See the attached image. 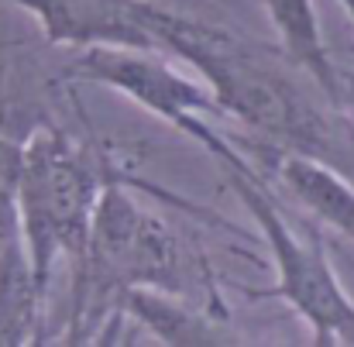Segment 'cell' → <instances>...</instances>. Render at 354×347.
<instances>
[{
  "instance_id": "obj_2",
  "label": "cell",
  "mask_w": 354,
  "mask_h": 347,
  "mask_svg": "<svg viewBox=\"0 0 354 347\" xmlns=\"http://www.w3.org/2000/svg\"><path fill=\"white\" fill-rule=\"evenodd\" d=\"M111 182H124L131 189H148L165 203L183 207L186 214H203L193 200H179L134 172H124L118 162L100 155L97 148L76 141L69 131L41 127L21 144L17 165V214H21V241L28 247L38 285L48 292L52 272L59 258L73 261V272L86 258L90 224L97 203Z\"/></svg>"
},
{
  "instance_id": "obj_1",
  "label": "cell",
  "mask_w": 354,
  "mask_h": 347,
  "mask_svg": "<svg viewBox=\"0 0 354 347\" xmlns=\"http://www.w3.org/2000/svg\"><path fill=\"white\" fill-rule=\"evenodd\" d=\"M155 48L183 59L217 97L227 120L275 148L320 158L354 182V114L317 104L265 48L224 28L193 21L148 0Z\"/></svg>"
},
{
  "instance_id": "obj_6",
  "label": "cell",
  "mask_w": 354,
  "mask_h": 347,
  "mask_svg": "<svg viewBox=\"0 0 354 347\" xmlns=\"http://www.w3.org/2000/svg\"><path fill=\"white\" fill-rule=\"evenodd\" d=\"M237 148L248 155V162L265 176V182H272V189L279 196H289L303 214H310L320 227H334L354 241V182L337 172L334 165L289 151V148H275L261 138L251 134H234Z\"/></svg>"
},
{
  "instance_id": "obj_4",
  "label": "cell",
  "mask_w": 354,
  "mask_h": 347,
  "mask_svg": "<svg viewBox=\"0 0 354 347\" xmlns=\"http://www.w3.org/2000/svg\"><path fill=\"white\" fill-rule=\"evenodd\" d=\"M224 176L254 227L261 231L275 261L272 289L241 292L248 299H282L286 306H292L313 330L317 347H354V299L344 292L330 265L320 224L299 207L292 214L254 165L224 169Z\"/></svg>"
},
{
  "instance_id": "obj_3",
  "label": "cell",
  "mask_w": 354,
  "mask_h": 347,
  "mask_svg": "<svg viewBox=\"0 0 354 347\" xmlns=\"http://www.w3.org/2000/svg\"><path fill=\"white\" fill-rule=\"evenodd\" d=\"M189 272V254L169 224L138 207L124 182H111L90 224L86 258L73 275L69 341H93L124 289H158L183 296Z\"/></svg>"
},
{
  "instance_id": "obj_12",
  "label": "cell",
  "mask_w": 354,
  "mask_h": 347,
  "mask_svg": "<svg viewBox=\"0 0 354 347\" xmlns=\"http://www.w3.org/2000/svg\"><path fill=\"white\" fill-rule=\"evenodd\" d=\"M337 3L344 7V14H348V17H351V21H354V0H337Z\"/></svg>"
},
{
  "instance_id": "obj_5",
  "label": "cell",
  "mask_w": 354,
  "mask_h": 347,
  "mask_svg": "<svg viewBox=\"0 0 354 347\" xmlns=\"http://www.w3.org/2000/svg\"><path fill=\"white\" fill-rule=\"evenodd\" d=\"M73 73L80 79H90L97 86H107L131 104L145 107L148 114L165 120L172 131L200 144L221 169H244L251 165L248 155L237 148L231 131L224 127V107L210 93V86L200 76L179 73L165 52L148 48H83L73 62Z\"/></svg>"
},
{
  "instance_id": "obj_8",
  "label": "cell",
  "mask_w": 354,
  "mask_h": 347,
  "mask_svg": "<svg viewBox=\"0 0 354 347\" xmlns=\"http://www.w3.org/2000/svg\"><path fill=\"white\" fill-rule=\"evenodd\" d=\"M120 310L127 317V323H138L145 330H151L155 341L172 347H196V344H241L244 337L231 334V323L224 320V313H200L193 306H186L179 296L172 292H158V289H124L111 313Z\"/></svg>"
},
{
  "instance_id": "obj_7",
  "label": "cell",
  "mask_w": 354,
  "mask_h": 347,
  "mask_svg": "<svg viewBox=\"0 0 354 347\" xmlns=\"http://www.w3.org/2000/svg\"><path fill=\"white\" fill-rule=\"evenodd\" d=\"M28 10L52 45L69 48H155L148 0H3Z\"/></svg>"
},
{
  "instance_id": "obj_9",
  "label": "cell",
  "mask_w": 354,
  "mask_h": 347,
  "mask_svg": "<svg viewBox=\"0 0 354 347\" xmlns=\"http://www.w3.org/2000/svg\"><path fill=\"white\" fill-rule=\"evenodd\" d=\"M45 299L21 234L0 244V347L41 344Z\"/></svg>"
},
{
  "instance_id": "obj_10",
  "label": "cell",
  "mask_w": 354,
  "mask_h": 347,
  "mask_svg": "<svg viewBox=\"0 0 354 347\" xmlns=\"http://www.w3.org/2000/svg\"><path fill=\"white\" fill-rule=\"evenodd\" d=\"M261 10L272 21L289 66L306 73L320 86V93L330 104H337V66L324 38L317 3L313 0H261Z\"/></svg>"
},
{
  "instance_id": "obj_11",
  "label": "cell",
  "mask_w": 354,
  "mask_h": 347,
  "mask_svg": "<svg viewBox=\"0 0 354 347\" xmlns=\"http://www.w3.org/2000/svg\"><path fill=\"white\" fill-rule=\"evenodd\" d=\"M334 66H337V107L354 114V62H341L334 55Z\"/></svg>"
}]
</instances>
